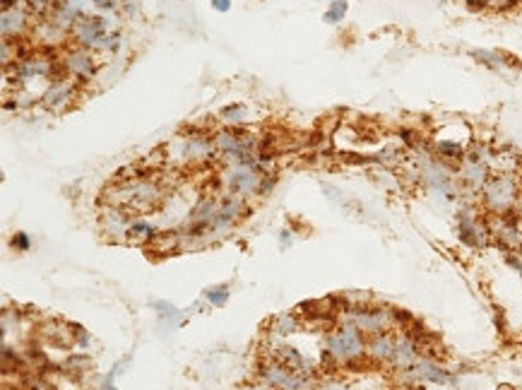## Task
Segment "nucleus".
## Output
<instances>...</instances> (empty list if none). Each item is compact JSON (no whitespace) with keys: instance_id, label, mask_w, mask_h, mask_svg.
<instances>
[{"instance_id":"f257e3e1","label":"nucleus","mask_w":522,"mask_h":390,"mask_svg":"<svg viewBox=\"0 0 522 390\" xmlns=\"http://www.w3.org/2000/svg\"><path fill=\"white\" fill-rule=\"evenodd\" d=\"M520 191L522 188H520L518 179H515L513 174L501 171V174L489 176L484 191H481V198H484L486 210L493 212V215H508V212H513L518 208V203L522 198Z\"/></svg>"},{"instance_id":"f03ea898","label":"nucleus","mask_w":522,"mask_h":390,"mask_svg":"<svg viewBox=\"0 0 522 390\" xmlns=\"http://www.w3.org/2000/svg\"><path fill=\"white\" fill-rule=\"evenodd\" d=\"M325 352L337 364H354L366 354V340L361 330L352 323H342L325 337Z\"/></svg>"},{"instance_id":"7ed1b4c3","label":"nucleus","mask_w":522,"mask_h":390,"mask_svg":"<svg viewBox=\"0 0 522 390\" xmlns=\"http://www.w3.org/2000/svg\"><path fill=\"white\" fill-rule=\"evenodd\" d=\"M113 205L128 210H152L162 200V188L154 181H125L113 188Z\"/></svg>"},{"instance_id":"20e7f679","label":"nucleus","mask_w":522,"mask_h":390,"mask_svg":"<svg viewBox=\"0 0 522 390\" xmlns=\"http://www.w3.org/2000/svg\"><path fill=\"white\" fill-rule=\"evenodd\" d=\"M344 323L357 325L361 332H369V335L388 332L390 325H395V308H349L344 313Z\"/></svg>"},{"instance_id":"39448f33","label":"nucleus","mask_w":522,"mask_h":390,"mask_svg":"<svg viewBox=\"0 0 522 390\" xmlns=\"http://www.w3.org/2000/svg\"><path fill=\"white\" fill-rule=\"evenodd\" d=\"M457 234H460V241H464L467 246L481 249L489 241L491 229L477 215V210L467 205V208H460V212H457Z\"/></svg>"},{"instance_id":"423d86ee","label":"nucleus","mask_w":522,"mask_h":390,"mask_svg":"<svg viewBox=\"0 0 522 390\" xmlns=\"http://www.w3.org/2000/svg\"><path fill=\"white\" fill-rule=\"evenodd\" d=\"M108 27H111L108 17H82L70 27V32L79 49H99V44L108 34Z\"/></svg>"},{"instance_id":"0eeeda50","label":"nucleus","mask_w":522,"mask_h":390,"mask_svg":"<svg viewBox=\"0 0 522 390\" xmlns=\"http://www.w3.org/2000/svg\"><path fill=\"white\" fill-rule=\"evenodd\" d=\"M222 181H227V188L231 195H236V198H246V195H250V193H257L262 176L257 174L255 166L234 164L231 169L227 171V176H222Z\"/></svg>"},{"instance_id":"6e6552de","label":"nucleus","mask_w":522,"mask_h":390,"mask_svg":"<svg viewBox=\"0 0 522 390\" xmlns=\"http://www.w3.org/2000/svg\"><path fill=\"white\" fill-rule=\"evenodd\" d=\"M260 378L267 386L277 390H308V381L296 371L286 369L284 364H265L260 371Z\"/></svg>"},{"instance_id":"1a4fd4ad","label":"nucleus","mask_w":522,"mask_h":390,"mask_svg":"<svg viewBox=\"0 0 522 390\" xmlns=\"http://www.w3.org/2000/svg\"><path fill=\"white\" fill-rule=\"evenodd\" d=\"M402 374H407L416 383H435V386H450V383H455V378L447 374V369L435 364L431 357H421L409 371H402Z\"/></svg>"},{"instance_id":"9d476101","label":"nucleus","mask_w":522,"mask_h":390,"mask_svg":"<svg viewBox=\"0 0 522 390\" xmlns=\"http://www.w3.org/2000/svg\"><path fill=\"white\" fill-rule=\"evenodd\" d=\"M99 222H101V229H104V234H106L108 239H113V241H120V239L128 237L130 225H133L130 215L123 208H118V205H108V208L101 210Z\"/></svg>"},{"instance_id":"9b49d317","label":"nucleus","mask_w":522,"mask_h":390,"mask_svg":"<svg viewBox=\"0 0 522 390\" xmlns=\"http://www.w3.org/2000/svg\"><path fill=\"white\" fill-rule=\"evenodd\" d=\"M250 210H246L243 198H236V195H229V198L219 200V210L215 215V222H212V234L227 232L229 227L234 225L241 217H248Z\"/></svg>"},{"instance_id":"f8f14e48","label":"nucleus","mask_w":522,"mask_h":390,"mask_svg":"<svg viewBox=\"0 0 522 390\" xmlns=\"http://www.w3.org/2000/svg\"><path fill=\"white\" fill-rule=\"evenodd\" d=\"M421 359V345L409 335V332H402V335L395 337V352H393V366L397 371H409L416 361Z\"/></svg>"},{"instance_id":"ddd939ff","label":"nucleus","mask_w":522,"mask_h":390,"mask_svg":"<svg viewBox=\"0 0 522 390\" xmlns=\"http://www.w3.org/2000/svg\"><path fill=\"white\" fill-rule=\"evenodd\" d=\"M63 65L68 68V73L75 77L89 80L94 75V56L89 54V49H75L68 54V58L63 61Z\"/></svg>"},{"instance_id":"4468645a","label":"nucleus","mask_w":522,"mask_h":390,"mask_svg":"<svg viewBox=\"0 0 522 390\" xmlns=\"http://www.w3.org/2000/svg\"><path fill=\"white\" fill-rule=\"evenodd\" d=\"M395 352V337L390 332H378V335H371V340L366 342V354L371 357V361L376 364H383V361L393 359Z\"/></svg>"},{"instance_id":"2eb2a0df","label":"nucleus","mask_w":522,"mask_h":390,"mask_svg":"<svg viewBox=\"0 0 522 390\" xmlns=\"http://www.w3.org/2000/svg\"><path fill=\"white\" fill-rule=\"evenodd\" d=\"M72 82L70 80H58V82H51V87L46 89L44 94V104L46 108H61L68 104V99L72 96Z\"/></svg>"},{"instance_id":"dca6fc26","label":"nucleus","mask_w":522,"mask_h":390,"mask_svg":"<svg viewBox=\"0 0 522 390\" xmlns=\"http://www.w3.org/2000/svg\"><path fill=\"white\" fill-rule=\"evenodd\" d=\"M27 22H30V17L27 13H22L20 8L10 10V13H3V39H17L22 32L27 30Z\"/></svg>"},{"instance_id":"f3484780","label":"nucleus","mask_w":522,"mask_h":390,"mask_svg":"<svg viewBox=\"0 0 522 390\" xmlns=\"http://www.w3.org/2000/svg\"><path fill=\"white\" fill-rule=\"evenodd\" d=\"M277 359H279V364H284L286 369H291V371H296V374H303V376H308V364L303 361V357L301 354L296 352L294 347H286V345H282V347H277Z\"/></svg>"},{"instance_id":"a211bd4d","label":"nucleus","mask_w":522,"mask_h":390,"mask_svg":"<svg viewBox=\"0 0 522 390\" xmlns=\"http://www.w3.org/2000/svg\"><path fill=\"white\" fill-rule=\"evenodd\" d=\"M435 152H438V159H443V162H464V147L455 140H438L435 142Z\"/></svg>"},{"instance_id":"6ab92c4d","label":"nucleus","mask_w":522,"mask_h":390,"mask_svg":"<svg viewBox=\"0 0 522 390\" xmlns=\"http://www.w3.org/2000/svg\"><path fill=\"white\" fill-rule=\"evenodd\" d=\"M269 330L274 332V335H291V332L298 330V318L294 313H282V315H274L272 318V325H269Z\"/></svg>"},{"instance_id":"aec40b11","label":"nucleus","mask_w":522,"mask_h":390,"mask_svg":"<svg viewBox=\"0 0 522 390\" xmlns=\"http://www.w3.org/2000/svg\"><path fill=\"white\" fill-rule=\"evenodd\" d=\"M347 10H349L347 0H332V3H330V10L325 13L323 20L328 22V25H337V22H342V20H344Z\"/></svg>"},{"instance_id":"412c9836","label":"nucleus","mask_w":522,"mask_h":390,"mask_svg":"<svg viewBox=\"0 0 522 390\" xmlns=\"http://www.w3.org/2000/svg\"><path fill=\"white\" fill-rule=\"evenodd\" d=\"M205 299H208L210 303H215V306H224L229 299V287H210V289H205Z\"/></svg>"},{"instance_id":"4be33fe9","label":"nucleus","mask_w":522,"mask_h":390,"mask_svg":"<svg viewBox=\"0 0 522 390\" xmlns=\"http://www.w3.org/2000/svg\"><path fill=\"white\" fill-rule=\"evenodd\" d=\"M222 118L231 120V123H238V120H246V106L243 104H231L222 108Z\"/></svg>"},{"instance_id":"5701e85b","label":"nucleus","mask_w":522,"mask_h":390,"mask_svg":"<svg viewBox=\"0 0 522 390\" xmlns=\"http://www.w3.org/2000/svg\"><path fill=\"white\" fill-rule=\"evenodd\" d=\"M154 227L152 225H147V222H135L133 220V225H130V232H128V237H137V239H152L154 237Z\"/></svg>"},{"instance_id":"b1692460","label":"nucleus","mask_w":522,"mask_h":390,"mask_svg":"<svg viewBox=\"0 0 522 390\" xmlns=\"http://www.w3.org/2000/svg\"><path fill=\"white\" fill-rule=\"evenodd\" d=\"M25 3H27V13L46 15L51 10V3H53V0H25Z\"/></svg>"},{"instance_id":"393cba45","label":"nucleus","mask_w":522,"mask_h":390,"mask_svg":"<svg viewBox=\"0 0 522 390\" xmlns=\"http://www.w3.org/2000/svg\"><path fill=\"white\" fill-rule=\"evenodd\" d=\"M10 246H13L15 251H30L32 241L25 232H17V234H13V239H10Z\"/></svg>"},{"instance_id":"a878e982","label":"nucleus","mask_w":522,"mask_h":390,"mask_svg":"<svg viewBox=\"0 0 522 390\" xmlns=\"http://www.w3.org/2000/svg\"><path fill=\"white\" fill-rule=\"evenodd\" d=\"M274 176L272 174H267V176H262V181H260V188H257V195H267L269 191H272V186H274Z\"/></svg>"},{"instance_id":"bb28decb","label":"nucleus","mask_w":522,"mask_h":390,"mask_svg":"<svg viewBox=\"0 0 522 390\" xmlns=\"http://www.w3.org/2000/svg\"><path fill=\"white\" fill-rule=\"evenodd\" d=\"M212 8H215L217 13H229V8H231V0H212Z\"/></svg>"},{"instance_id":"cd10ccee","label":"nucleus","mask_w":522,"mask_h":390,"mask_svg":"<svg viewBox=\"0 0 522 390\" xmlns=\"http://www.w3.org/2000/svg\"><path fill=\"white\" fill-rule=\"evenodd\" d=\"M508 260H510V265H515V270H518V272L522 275V253H513V256H508Z\"/></svg>"},{"instance_id":"c85d7f7f","label":"nucleus","mask_w":522,"mask_h":390,"mask_svg":"<svg viewBox=\"0 0 522 390\" xmlns=\"http://www.w3.org/2000/svg\"><path fill=\"white\" fill-rule=\"evenodd\" d=\"M320 390H349L344 383H335V381H328V383H323L320 386Z\"/></svg>"},{"instance_id":"c756f323","label":"nucleus","mask_w":522,"mask_h":390,"mask_svg":"<svg viewBox=\"0 0 522 390\" xmlns=\"http://www.w3.org/2000/svg\"><path fill=\"white\" fill-rule=\"evenodd\" d=\"M94 5L101 10H113L116 8V0H94Z\"/></svg>"},{"instance_id":"7c9ffc66","label":"nucleus","mask_w":522,"mask_h":390,"mask_svg":"<svg viewBox=\"0 0 522 390\" xmlns=\"http://www.w3.org/2000/svg\"><path fill=\"white\" fill-rule=\"evenodd\" d=\"M17 8V0H3V13H10V10Z\"/></svg>"},{"instance_id":"2f4dec72","label":"nucleus","mask_w":522,"mask_h":390,"mask_svg":"<svg viewBox=\"0 0 522 390\" xmlns=\"http://www.w3.org/2000/svg\"><path fill=\"white\" fill-rule=\"evenodd\" d=\"M282 239H284V246L291 244V232H289V229H284V232H282Z\"/></svg>"},{"instance_id":"473e14b6","label":"nucleus","mask_w":522,"mask_h":390,"mask_svg":"<svg viewBox=\"0 0 522 390\" xmlns=\"http://www.w3.org/2000/svg\"><path fill=\"white\" fill-rule=\"evenodd\" d=\"M104 390H116V388H113V386H111V383H108V381H106V383H104Z\"/></svg>"},{"instance_id":"72a5a7b5","label":"nucleus","mask_w":522,"mask_h":390,"mask_svg":"<svg viewBox=\"0 0 522 390\" xmlns=\"http://www.w3.org/2000/svg\"><path fill=\"white\" fill-rule=\"evenodd\" d=\"M405 390H424V388H419V386H407Z\"/></svg>"},{"instance_id":"f704fd0d","label":"nucleus","mask_w":522,"mask_h":390,"mask_svg":"<svg viewBox=\"0 0 522 390\" xmlns=\"http://www.w3.org/2000/svg\"><path fill=\"white\" fill-rule=\"evenodd\" d=\"M510 3H522V0H510Z\"/></svg>"},{"instance_id":"c9c22d12","label":"nucleus","mask_w":522,"mask_h":390,"mask_svg":"<svg viewBox=\"0 0 522 390\" xmlns=\"http://www.w3.org/2000/svg\"><path fill=\"white\" fill-rule=\"evenodd\" d=\"M330 3H332V0H330Z\"/></svg>"},{"instance_id":"e433bc0d","label":"nucleus","mask_w":522,"mask_h":390,"mask_svg":"<svg viewBox=\"0 0 522 390\" xmlns=\"http://www.w3.org/2000/svg\"><path fill=\"white\" fill-rule=\"evenodd\" d=\"M520 188H522V186H520Z\"/></svg>"}]
</instances>
